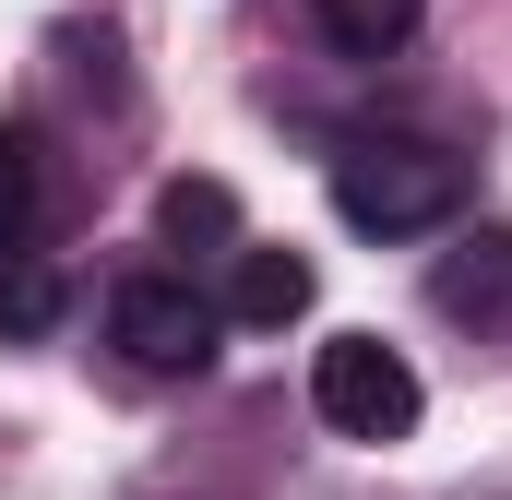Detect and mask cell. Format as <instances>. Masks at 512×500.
<instances>
[{
	"label": "cell",
	"instance_id": "obj_1",
	"mask_svg": "<svg viewBox=\"0 0 512 500\" xmlns=\"http://www.w3.org/2000/svg\"><path fill=\"white\" fill-rule=\"evenodd\" d=\"M465 191H477V167L453 143H429V131H358V143H334V215L358 239H429V227L465 215Z\"/></svg>",
	"mask_w": 512,
	"mask_h": 500
},
{
	"label": "cell",
	"instance_id": "obj_2",
	"mask_svg": "<svg viewBox=\"0 0 512 500\" xmlns=\"http://www.w3.org/2000/svg\"><path fill=\"white\" fill-rule=\"evenodd\" d=\"M215 334H227V310H215L191 274H120V286H108V346H120L143 381L215 370Z\"/></svg>",
	"mask_w": 512,
	"mask_h": 500
},
{
	"label": "cell",
	"instance_id": "obj_3",
	"mask_svg": "<svg viewBox=\"0 0 512 500\" xmlns=\"http://www.w3.org/2000/svg\"><path fill=\"white\" fill-rule=\"evenodd\" d=\"M417 405H429V393H417V370L393 358L382 334H334V346L310 358V417L346 429V441H405Z\"/></svg>",
	"mask_w": 512,
	"mask_h": 500
},
{
	"label": "cell",
	"instance_id": "obj_4",
	"mask_svg": "<svg viewBox=\"0 0 512 500\" xmlns=\"http://www.w3.org/2000/svg\"><path fill=\"white\" fill-rule=\"evenodd\" d=\"M429 310L465 322L477 346H512V227H465L429 262Z\"/></svg>",
	"mask_w": 512,
	"mask_h": 500
},
{
	"label": "cell",
	"instance_id": "obj_5",
	"mask_svg": "<svg viewBox=\"0 0 512 500\" xmlns=\"http://www.w3.org/2000/svg\"><path fill=\"white\" fill-rule=\"evenodd\" d=\"M239 334H286L298 310H310V262L298 250H274V239H239V262H227V298H215Z\"/></svg>",
	"mask_w": 512,
	"mask_h": 500
},
{
	"label": "cell",
	"instance_id": "obj_6",
	"mask_svg": "<svg viewBox=\"0 0 512 500\" xmlns=\"http://www.w3.org/2000/svg\"><path fill=\"white\" fill-rule=\"evenodd\" d=\"M417 12H429V0H310V24H322L334 60H393V48L417 36Z\"/></svg>",
	"mask_w": 512,
	"mask_h": 500
},
{
	"label": "cell",
	"instance_id": "obj_7",
	"mask_svg": "<svg viewBox=\"0 0 512 500\" xmlns=\"http://www.w3.org/2000/svg\"><path fill=\"white\" fill-rule=\"evenodd\" d=\"M155 227L179 250L191 239H239V191H227V179H167V191H155Z\"/></svg>",
	"mask_w": 512,
	"mask_h": 500
},
{
	"label": "cell",
	"instance_id": "obj_8",
	"mask_svg": "<svg viewBox=\"0 0 512 500\" xmlns=\"http://www.w3.org/2000/svg\"><path fill=\"white\" fill-rule=\"evenodd\" d=\"M24 227H36V143L0 131V262L24 250Z\"/></svg>",
	"mask_w": 512,
	"mask_h": 500
},
{
	"label": "cell",
	"instance_id": "obj_9",
	"mask_svg": "<svg viewBox=\"0 0 512 500\" xmlns=\"http://www.w3.org/2000/svg\"><path fill=\"white\" fill-rule=\"evenodd\" d=\"M48 322H60V274L48 262H12L0 274V334H48Z\"/></svg>",
	"mask_w": 512,
	"mask_h": 500
}]
</instances>
